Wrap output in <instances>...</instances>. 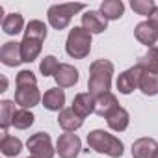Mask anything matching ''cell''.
Masks as SVG:
<instances>
[{
    "instance_id": "6da1fadb",
    "label": "cell",
    "mask_w": 158,
    "mask_h": 158,
    "mask_svg": "<svg viewBox=\"0 0 158 158\" xmlns=\"http://www.w3.org/2000/svg\"><path fill=\"white\" fill-rule=\"evenodd\" d=\"M114 63L110 60H95L89 65V80H88V93L99 97L110 91L112 76H114Z\"/></svg>"
},
{
    "instance_id": "7a4b0ae2",
    "label": "cell",
    "mask_w": 158,
    "mask_h": 158,
    "mask_svg": "<svg viewBox=\"0 0 158 158\" xmlns=\"http://www.w3.org/2000/svg\"><path fill=\"white\" fill-rule=\"evenodd\" d=\"M88 145L95 152L108 154L112 158H121L123 151H125L123 141L119 138H115L114 134H110L106 130H101V128H95V130H91L88 134Z\"/></svg>"
},
{
    "instance_id": "3957f363",
    "label": "cell",
    "mask_w": 158,
    "mask_h": 158,
    "mask_svg": "<svg viewBox=\"0 0 158 158\" xmlns=\"http://www.w3.org/2000/svg\"><path fill=\"white\" fill-rule=\"evenodd\" d=\"M65 52L74 58V60H82L89 56L91 52V34L84 30L82 26H74L69 30L67 41H65Z\"/></svg>"
},
{
    "instance_id": "277c9868",
    "label": "cell",
    "mask_w": 158,
    "mask_h": 158,
    "mask_svg": "<svg viewBox=\"0 0 158 158\" xmlns=\"http://www.w3.org/2000/svg\"><path fill=\"white\" fill-rule=\"evenodd\" d=\"M84 8H86L84 4H54L47 11L48 24L54 30H65L71 24L73 15L78 13V11H82Z\"/></svg>"
},
{
    "instance_id": "5b68a950",
    "label": "cell",
    "mask_w": 158,
    "mask_h": 158,
    "mask_svg": "<svg viewBox=\"0 0 158 158\" xmlns=\"http://www.w3.org/2000/svg\"><path fill=\"white\" fill-rule=\"evenodd\" d=\"M26 147L30 151L32 158H52L56 149L52 147V139L47 132H37L28 138Z\"/></svg>"
},
{
    "instance_id": "8992f818",
    "label": "cell",
    "mask_w": 158,
    "mask_h": 158,
    "mask_svg": "<svg viewBox=\"0 0 158 158\" xmlns=\"http://www.w3.org/2000/svg\"><path fill=\"white\" fill-rule=\"evenodd\" d=\"M141 74H143V69H141L138 63H136L134 67H130V69L123 71V73L117 76V82H115V86H117L119 93H123V95H130L134 89H139Z\"/></svg>"
},
{
    "instance_id": "52a82bcc",
    "label": "cell",
    "mask_w": 158,
    "mask_h": 158,
    "mask_svg": "<svg viewBox=\"0 0 158 158\" xmlns=\"http://www.w3.org/2000/svg\"><path fill=\"white\" fill-rule=\"evenodd\" d=\"M80 151H82V141L76 134L73 132L60 134L56 141V152L60 154V158H76Z\"/></svg>"
},
{
    "instance_id": "ba28073f",
    "label": "cell",
    "mask_w": 158,
    "mask_h": 158,
    "mask_svg": "<svg viewBox=\"0 0 158 158\" xmlns=\"http://www.w3.org/2000/svg\"><path fill=\"white\" fill-rule=\"evenodd\" d=\"M39 101H43V97H41V91L37 86H24V88L15 89V102L24 110L37 106Z\"/></svg>"
},
{
    "instance_id": "9c48e42d",
    "label": "cell",
    "mask_w": 158,
    "mask_h": 158,
    "mask_svg": "<svg viewBox=\"0 0 158 158\" xmlns=\"http://www.w3.org/2000/svg\"><path fill=\"white\" fill-rule=\"evenodd\" d=\"M134 35H136V39H138L141 45H145L147 48H151V47H154V43L158 41V28H156L151 21H143V23L136 24Z\"/></svg>"
},
{
    "instance_id": "30bf717a",
    "label": "cell",
    "mask_w": 158,
    "mask_h": 158,
    "mask_svg": "<svg viewBox=\"0 0 158 158\" xmlns=\"http://www.w3.org/2000/svg\"><path fill=\"white\" fill-rule=\"evenodd\" d=\"M54 80L58 84V88H73L78 82V69L71 63H60L56 74H54Z\"/></svg>"
},
{
    "instance_id": "8fae6325",
    "label": "cell",
    "mask_w": 158,
    "mask_h": 158,
    "mask_svg": "<svg viewBox=\"0 0 158 158\" xmlns=\"http://www.w3.org/2000/svg\"><path fill=\"white\" fill-rule=\"evenodd\" d=\"M0 61L6 67H17L23 63V54H21V43L17 41H8L0 48Z\"/></svg>"
},
{
    "instance_id": "7c38bea8",
    "label": "cell",
    "mask_w": 158,
    "mask_h": 158,
    "mask_svg": "<svg viewBox=\"0 0 158 158\" xmlns=\"http://www.w3.org/2000/svg\"><path fill=\"white\" fill-rule=\"evenodd\" d=\"M106 26H108V21L104 19V15L101 11L89 10V11H86L82 15V28L88 30L91 35L93 34H102L106 30Z\"/></svg>"
},
{
    "instance_id": "4fadbf2b",
    "label": "cell",
    "mask_w": 158,
    "mask_h": 158,
    "mask_svg": "<svg viewBox=\"0 0 158 158\" xmlns=\"http://www.w3.org/2000/svg\"><path fill=\"white\" fill-rule=\"evenodd\" d=\"M117 108H119V102H117V97H115L112 91L95 97V114H97L99 117H104V119H106V117H108L112 112H115Z\"/></svg>"
},
{
    "instance_id": "5bb4252c",
    "label": "cell",
    "mask_w": 158,
    "mask_h": 158,
    "mask_svg": "<svg viewBox=\"0 0 158 158\" xmlns=\"http://www.w3.org/2000/svg\"><path fill=\"white\" fill-rule=\"evenodd\" d=\"M156 151H158V141L154 138H139L132 143L134 158H154Z\"/></svg>"
},
{
    "instance_id": "9a60e30c",
    "label": "cell",
    "mask_w": 158,
    "mask_h": 158,
    "mask_svg": "<svg viewBox=\"0 0 158 158\" xmlns=\"http://www.w3.org/2000/svg\"><path fill=\"white\" fill-rule=\"evenodd\" d=\"M82 119H86L88 115L95 114V97L89 93H78L73 99V106H71Z\"/></svg>"
},
{
    "instance_id": "2e32d148",
    "label": "cell",
    "mask_w": 158,
    "mask_h": 158,
    "mask_svg": "<svg viewBox=\"0 0 158 158\" xmlns=\"http://www.w3.org/2000/svg\"><path fill=\"white\" fill-rule=\"evenodd\" d=\"M58 125L65 130V132H74L84 125V119L78 115L73 108H63L58 115Z\"/></svg>"
},
{
    "instance_id": "e0dca14e",
    "label": "cell",
    "mask_w": 158,
    "mask_h": 158,
    "mask_svg": "<svg viewBox=\"0 0 158 158\" xmlns=\"http://www.w3.org/2000/svg\"><path fill=\"white\" fill-rule=\"evenodd\" d=\"M41 102L50 112H61L63 110V104H65V93H63L61 88H50V89L45 91Z\"/></svg>"
},
{
    "instance_id": "ac0fdd59",
    "label": "cell",
    "mask_w": 158,
    "mask_h": 158,
    "mask_svg": "<svg viewBox=\"0 0 158 158\" xmlns=\"http://www.w3.org/2000/svg\"><path fill=\"white\" fill-rule=\"evenodd\" d=\"M43 48V41L39 39H32V37H23L21 41V54H23V61L24 63H32L37 60V56L41 54Z\"/></svg>"
},
{
    "instance_id": "d6986e66",
    "label": "cell",
    "mask_w": 158,
    "mask_h": 158,
    "mask_svg": "<svg viewBox=\"0 0 158 158\" xmlns=\"http://www.w3.org/2000/svg\"><path fill=\"white\" fill-rule=\"evenodd\" d=\"M106 123H108V127L114 130V132H123V130H127V127H128V123H130V115H128V112L125 110V108H117L115 112H112L108 117H106Z\"/></svg>"
},
{
    "instance_id": "ffe728a7",
    "label": "cell",
    "mask_w": 158,
    "mask_h": 158,
    "mask_svg": "<svg viewBox=\"0 0 158 158\" xmlns=\"http://www.w3.org/2000/svg\"><path fill=\"white\" fill-rule=\"evenodd\" d=\"M101 13L104 15L106 21H117L125 13V4L121 0H104L101 4Z\"/></svg>"
},
{
    "instance_id": "44dd1931",
    "label": "cell",
    "mask_w": 158,
    "mask_h": 158,
    "mask_svg": "<svg viewBox=\"0 0 158 158\" xmlns=\"http://www.w3.org/2000/svg\"><path fill=\"white\" fill-rule=\"evenodd\" d=\"M15 102L4 99L0 102V127H2V134H8V128L13 123V115H15Z\"/></svg>"
},
{
    "instance_id": "7402d4cb",
    "label": "cell",
    "mask_w": 158,
    "mask_h": 158,
    "mask_svg": "<svg viewBox=\"0 0 158 158\" xmlns=\"http://www.w3.org/2000/svg\"><path fill=\"white\" fill-rule=\"evenodd\" d=\"M23 28H24V19H23V15L17 13V11L6 15V17L2 19V30H4L8 35H17L19 32H23Z\"/></svg>"
},
{
    "instance_id": "603a6c76",
    "label": "cell",
    "mask_w": 158,
    "mask_h": 158,
    "mask_svg": "<svg viewBox=\"0 0 158 158\" xmlns=\"http://www.w3.org/2000/svg\"><path fill=\"white\" fill-rule=\"evenodd\" d=\"M0 151H2L4 156H17L23 151V141L15 136L10 134H2V139H0Z\"/></svg>"
},
{
    "instance_id": "cb8c5ba5",
    "label": "cell",
    "mask_w": 158,
    "mask_h": 158,
    "mask_svg": "<svg viewBox=\"0 0 158 158\" xmlns=\"http://www.w3.org/2000/svg\"><path fill=\"white\" fill-rule=\"evenodd\" d=\"M138 65L145 73H156L158 74V47L147 48V52L138 60Z\"/></svg>"
},
{
    "instance_id": "d4e9b609",
    "label": "cell",
    "mask_w": 158,
    "mask_h": 158,
    "mask_svg": "<svg viewBox=\"0 0 158 158\" xmlns=\"http://www.w3.org/2000/svg\"><path fill=\"white\" fill-rule=\"evenodd\" d=\"M139 89L143 95H158V74L156 73H145L141 74V80H139Z\"/></svg>"
},
{
    "instance_id": "484cf974",
    "label": "cell",
    "mask_w": 158,
    "mask_h": 158,
    "mask_svg": "<svg viewBox=\"0 0 158 158\" xmlns=\"http://www.w3.org/2000/svg\"><path fill=\"white\" fill-rule=\"evenodd\" d=\"M24 37H32V39H39V41H45L47 39V24L43 21H30L26 24V30H24Z\"/></svg>"
},
{
    "instance_id": "4316f807",
    "label": "cell",
    "mask_w": 158,
    "mask_h": 158,
    "mask_svg": "<svg viewBox=\"0 0 158 158\" xmlns=\"http://www.w3.org/2000/svg\"><path fill=\"white\" fill-rule=\"evenodd\" d=\"M34 121H35V115H34L30 110L21 108V110L15 112L11 127H15V128H19V130H26V128H30V127L34 125Z\"/></svg>"
},
{
    "instance_id": "83f0119b",
    "label": "cell",
    "mask_w": 158,
    "mask_h": 158,
    "mask_svg": "<svg viewBox=\"0 0 158 158\" xmlns=\"http://www.w3.org/2000/svg\"><path fill=\"white\" fill-rule=\"evenodd\" d=\"M130 8H132L134 13H138V15L151 17L152 11L156 10V4L152 2V0H132V2H130Z\"/></svg>"
},
{
    "instance_id": "f1b7e54d",
    "label": "cell",
    "mask_w": 158,
    "mask_h": 158,
    "mask_svg": "<svg viewBox=\"0 0 158 158\" xmlns=\"http://www.w3.org/2000/svg\"><path fill=\"white\" fill-rule=\"evenodd\" d=\"M60 63H58V58L56 56H45L39 63V71L43 76H54L56 71H58Z\"/></svg>"
},
{
    "instance_id": "f546056e",
    "label": "cell",
    "mask_w": 158,
    "mask_h": 158,
    "mask_svg": "<svg viewBox=\"0 0 158 158\" xmlns=\"http://www.w3.org/2000/svg\"><path fill=\"white\" fill-rule=\"evenodd\" d=\"M15 86H17V88L37 86V78H35V74H34L32 71L23 69V71H19V74H17V78H15Z\"/></svg>"
},
{
    "instance_id": "4dcf8cb0",
    "label": "cell",
    "mask_w": 158,
    "mask_h": 158,
    "mask_svg": "<svg viewBox=\"0 0 158 158\" xmlns=\"http://www.w3.org/2000/svg\"><path fill=\"white\" fill-rule=\"evenodd\" d=\"M149 21H151V23H152V24H154V26L158 28V6H156V10L152 11V15L149 17Z\"/></svg>"
},
{
    "instance_id": "1f68e13d",
    "label": "cell",
    "mask_w": 158,
    "mask_h": 158,
    "mask_svg": "<svg viewBox=\"0 0 158 158\" xmlns=\"http://www.w3.org/2000/svg\"><path fill=\"white\" fill-rule=\"evenodd\" d=\"M6 88H8V78L4 76V78H2V91H6Z\"/></svg>"
},
{
    "instance_id": "d6a6232c",
    "label": "cell",
    "mask_w": 158,
    "mask_h": 158,
    "mask_svg": "<svg viewBox=\"0 0 158 158\" xmlns=\"http://www.w3.org/2000/svg\"><path fill=\"white\" fill-rule=\"evenodd\" d=\"M154 158H158V151H156V154H154Z\"/></svg>"
},
{
    "instance_id": "836d02e7",
    "label": "cell",
    "mask_w": 158,
    "mask_h": 158,
    "mask_svg": "<svg viewBox=\"0 0 158 158\" xmlns=\"http://www.w3.org/2000/svg\"><path fill=\"white\" fill-rule=\"evenodd\" d=\"M28 158H32V156H28Z\"/></svg>"
}]
</instances>
